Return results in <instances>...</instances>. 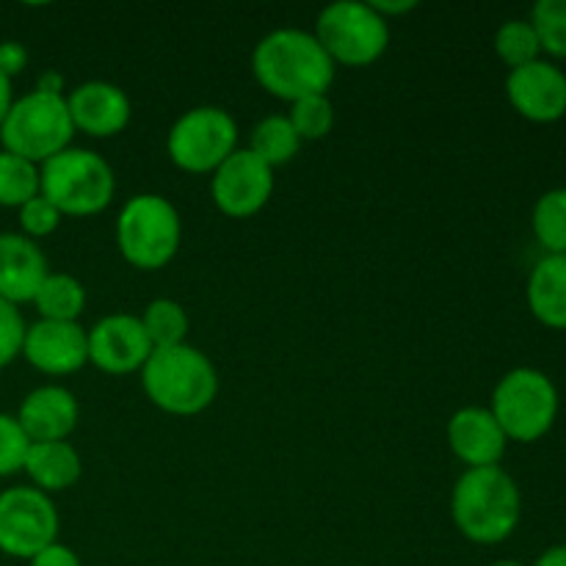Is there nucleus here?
<instances>
[{
	"label": "nucleus",
	"mask_w": 566,
	"mask_h": 566,
	"mask_svg": "<svg viewBox=\"0 0 566 566\" xmlns=\"http://www.w3.org/2000/svg\"><path fill=\"white\" fill-rule=\"evenodd\" d=\"M61 517L53 497L33 486H9L0 492V553L31 562L36 553L59 542Z\"/></svg>",
	"instance_id": "obj_10"
},
{
	"label": "nucleus",
	"mask_w": 566,
	"mask_h": 566,
	"mask_svg": "<svg viewBox=\"0 0 566 566\" xmlns=\"http://www.w3.org/2000/svg\"><path fill=\"white\" fill-rule=\"evenodd\" d=\"M66 108L75 133L88 138H114L127 130L133 116L125 88L111 81H86L66 94Z\"/></svg>",
	"instance_id": "obj_15"
},
{
	"label": "nucleus",
	"mask_w": 566,
	"mask_h": 566,
	"mask_svg": "<svg viewBox=\"0 0 566 566\" xmlns=\"http://www.w3.org/2000/svg\"><path fill=\"white\" fill-rule=\"evenodd\" d=\"M276 177L258 155L238 147L219 169L210 175V197L227 219H252L271 202Z\"/></svg>",
	"instance_id": "obj_11"
},
{
	"label": "nucleus",
	"mask_w": 566,
	"mask_h": 566,
	"mask_svg": "<svg viewBox=\"0 0 566 566\" xmlns=\"http://www.w3.org/2000/svg\"><path fill=\"white\" fill-rule=\"evenodd\" d=\"M25 318L20 307L0 298V370L9 368L22 354V340H25Z\"/></svg>",
	"instance_id": "obj_31"
},
{
	"label": "nucleus",
	"mask_w": 566,
	"mask_h": 566,
	"mask_svg": "<svg viewBox=\"0 0 566 566\" xmlns=\"http://www.w3.org/2000/svg\"><path fill=\"white\" fill-rule=\"evenodd\" d=\"M182 243L180 210L160 193H136L116 216V249L138 271H160Z\"/></svg>",
	"instance_id": "obj_5"
},
{
	"label": "nucleus",
	"mask_w": 566,
	"mask_h": 566,
	"mask_svg": "<svg viewBox=\"0 0 566 566\" xmlns=\"http://www.w3.org/2000/svg\"><path fill=\"white\" fill-rule=\"evenodd\" d=\"M528 20L539 36L542 53L566 59V0H539Z\"/></svg>",
	"instance_id": "obj_28"
},
{
	"label": "nucleus",
	"mask_w": 566,
	"mask_h": 566,
	"mask_svg": "<svg viewBox=\"0 0 566 566\" xmlns=\"http://www.w3.org/2000/svg\"><path fill=\"white\" fill-rule=\"evenodd\" d=\"M20 357L44 376H72L88 365V335L81 324L39 318L25 329Z\"/></svg>",
	"instance_id": "obj_14"
},
{
	"label": "nucleus",
	"mask_w": 566,
	"mask_h": 566,
	"mask_svg": "<svg viewBox=\"0 0 566 566\" xmlns=\"http://www.w3.org/2000/svg\"><path fill=\"white\" fill-rule=\"evenodd\" d=\"M14 86H11V81L6 75H0V125H3L6 114H9V108L14 105Z\"/></svg>",
	"instance_id": "obj_37"
},
{
	"label": "nucleus",
	"mask_w": 566,
	"mask_h": 566,
	"mask_svg": "<svg viewBox=\"0 0 566 566\" xmlns=\"http://www.w3.org/2000/svg\"><path fill=\"white\" fill-rule=\"evenodd\" d=\"M50 274L42 247L22 232H0V298L14 307L31 304Z\"/></svg>",
	"instance_id": "obj_18"
},
{
	"label": "nucleus",
	"mask_w": 566,
	"mask_h": 566,
	"mask_svg": "<svg viewBox=\"0 0 566 566\" xmlns=\"http://www.w3.org/2000/svg\"><path fill=\"white\" fill-rule=\"evenodd\" d=\"M72 138L75 127L66 108V94L61 97L36 88L17 97L0 125V149L20 155L36 166L72 147Z\"/></svg>",
	"instance_id": "obj_6"
},
{
	"label": "nucleus",
	"mask_w": 566,
	"mask_h": 566,
	"mask_svg": "<svg viewBox=\"0 0 566 566\" xmlns=\"http://www.w3.org/2000/svg\"><path fill=\"white\" fill-rule=\"evenodd\" d=\"M14 418L31 442H64L75 431L81 407L66 387L42 385L22 398Z\"/></svg>",
	"instance_id": "obj_17"
},
{
	"label": "nucleus",
	"mask_w": 566,
	"mask_h": 566,
	"mask_svg": "<svg viewBox=\"0 0 566 566\" xmlns=\"http://www.w3.org/2000/svg\"><path fill=\"white\" fill-rule=\"evenodd\" d=\"M495 55L509 66V72L542 59V44L531 20H506L492 39Z\"/></svg>",
	"instance_id": "obj_26"
},
{
	"label": "nucleus",
	"mask_w": 566,
	"mask_h": 566,
	"mask_svg": "<svg viewBox=\"0 0 566 566\" xmlns=\"http://www.w3.org/2000/svg\"><path fill=\"white\" fill-rule=\"evenodd\" d=\"M531 566H566V545H553Z\"/></svg>",
	"instance_id": "obj_36"
},
{
	"label": "nucleus",
	"mask_w": 566,
	"mask_h": 566,
	"mask_svg": "<svg viewBox=\"0 0 566 566\" xmlns=\"http://www.w3.org/2000/svg\"><path fill=\"white\" fill-rule=\"evenodd\" d=\"M33 197H39V166L0 149V208L20 210Z\"/></svg>",
	"instance_id": "obj_25"
},
{
	"label": "nucleus",
	"mask_w": 566,
	"mask_h": 566,
	"mask_svg": "<svg viewBox=\"0 0 566 566\" xmlns=\"http://www.w3.org/2000/svg\"><path fill=\"white\" fill-rule=\"evenodd\" d=\"M337 66L321 48L315 33L302 28H280L254 44L252 75L260 88L276 99L296 103L313 94H329Z\"/></svg>",
	"instance_id": "obj_1"
},
{
	"label": "nucleus",
	"mask_w": 566,
	"mask_h": 566,
	"mask_svg": "<svg viewBox=\"0 0 566 566\" xmlns=\"http://www.w3.org/2000/svg\"><path fill=\"white\" fill-rule=\"evenodd\" d=\"M490 412L509 442H539L556 426L558 387L545 370L514 368L492 390Z\"/></svg>",
	"instance_id": "obj_7"
},
{
	"label": "nucleus",
	"mask_w": 566,
	"mask_h": 566,
	"mask_svg": "<svg viewBox=\"0 0 566 566\" xmlns=\"http://www.w3.org/2000/svg\"><path fill=\"white\" fill-rule=\"evenodd\" d=\"M492 566H525L523 562H514V558H501V562H495Z\"/></svg>",
	"instance_id": "obj_38"
},
{
	"label": "nucleus",
	"mask_w": 566,
	"mask_h": 566,
	"mask_svg": "<svg viewBox=\"0 0 566 566\" xmlns=\"http://www.w3.org/2000/svg\"><path fill=\"white\" fill-rule=\"evenodd\" d=\"M528 310L547 329H566V254H545L525 285Z\"/></svg>",
	"instance_id": "obj_20"
},
{
	"label": "nucleus",
	"mask_w": 566,
	"mask_h": 566,
	"mask_svg": "<svg viewBox=\"0 0 566 566\" xmlns=\"http://www.w3.org/2000/svg\"><path fill=\"white\" fill-rule=\"evenodd\" d=\"M33 307H36L42 321H64V324H77V318L86 310V287L77 276L64 274V271H50L44 282L39 285L36 296H33Z\"/></svg>",
	"instance_id": "obj_21"
},
{
	"label": "nucleus",
	"mask_w": 566,
	"mask_h": 566,
	"mask_svg": "<svg viewBox=\"0 0 566 566\" xmlns=\"http://www.w3.org/2000/svg\"><path fill=\"white\" fill-rule=\"evenodd\" d=\"M138 376L149 403L175 418L202 415L219 398V370L213 359L191 343L155 348Z\"/></svg>",
	"instance_id": "obj_3"
},
{
	"label": "nucleus",
	"mask_w": 566,
	"mask_h": 566,
	"mask_svg": "<svg viewBox=\"0 0 566 566\" xmlns=\"http://www.w3.org/2000/svg\"><path fill=\"white\" fill-rule=\"evenodd\" d=\"M144 332H147L153 348H171L182 346L191 329V318H188L186 307L175 298H153L138 315Z\"/></svg>",
	"instance_id": "obj_23"
},
{
	"label": "nucleus",
	"mask_w": 566,
	"mask_h": 566,
	"mask_svg": "<svg viewBox=\"0 0 566 566\" xmlns=\"http://www.w3.org/2000/svg\"><path fill=\"white\" fill-rule=\"evenodd\" d=\"M39 193L53 202L64 219H86L103 213L114 202L116 175L94 149L66 147L39 166Z\"/></svg>",
	"instance_id": "obj_4"
},
{
	"label": "nucleus",
	"mask_w": 566,
	"mask_h": 566,
	"mask_svg": "<svg viewBox=\"0 0 566 566\" xmlns=\"http://www.w3.org/2000/svg\"><path fill=\"white\" fill-rule=\"evenodd\" d=\"M238 149V122L219 105H197L177 116L166 136V153L180 171L213 175Z\"/></svg>",
	"instance_id": "obj_9"
},
{
	"label": "nucleus",
	"mask_w": 566,
	"mask_h": 566,
	"mask_svg": "<svg viewBox=\"0 0 566 566\" xmlns=\"http://www.w3.org/2000/svg\"><path fill=\"white\" fill-rule=\"evenodd\" d=\"M28 448H31V440L22 431V426L17 423L14 415L0 412V479L22 473Z\"/></svg>",
	"instance_id": "obj_29"
},
{
	"label": "nucleus",
	"mask_w": 566,
	"mask_h": 566,
	"mask_svg": "<svg viewBox=\"0 0 566 566\" xmlns=\"http://www.w3.org/2000/svg\"><path fill=\"white\" fill-rule=\"evenodd\" d=\"M88 335V363L108 376L142 374L155 352L138 315L114 313L99 318Z\"/></svg>",
	"instance_id": "obj_12"
},
{
	"label": "nucleus",
	"mask_w": 566,
	"mask_h": 566,
	"mask_svg": "<svg viewBox=\"0 0 566 566\" xmlns=\"http://www.w3.org/2000/svg\"><path fill=\"white\" fill-rule=\"evenodd\" d=\"M506 97L523 119L551 125L566 114V72L553 61H534L506 77Z\"/></svg>",
	"instance_id": "obj_13"
},
{
	"label": "nucleus",
	"mask_w": 566,
	"mask_h": 566,
	"mask_svg": "<svg viewBox=\"0 0 566 566\" xmlns=\"http://www.w3.org/2000/svg\"><path fill=\"white\" fill-rule=\"evenodd\" d=\"M370 9L376 11V14L381 17V20H396V17H403L409 14V11L418 9V3L415 0H370Z\"/></svg>",
	"instance_id": "obj_34"
},
{
	"label": "nucleus",
	"mask_w": 566,
	"mask_h": 566,
	"mask_svg": "<svg viewBox=\"0 0 566 566\" xmlns=\"http://www.w3.org/2000/svg\"><path fill=\"white\" fill-rule=\"evenodd\" d=\"M17 219H20L22 235L39 243L42 238H50L55 230H59L64 216L59 213V208H55L53 202H48V199L39 193V197L28 199V202L17 210Z\"/></svg>",
	"instance_id": "obj_30"
},
{
	"label": "nucleus",
	"mask_w": 566,
	"mask_h": 566,
	"mask_svg": "<svg viewBox=\"0 0 566 566\" xmlns=\"http://www.w3.org/2000/svg\"><path fill=\"white\" fill-rule=\"evenodd\" d=\"M28 566H83V564H81V556H77L70 545H64V542H53V545L44 547L42 553H36V556L28 562Z\"/></svg>",
	"instance_id": "obj_33"
},
{
	"label": "nucleus",
	"mask_w": 566,
	"mask_h": 566,
	"mask_svg": "<svg viewBox=\"0 0 566 566\" xmlns=\"http://www.w3.org/2000/svg\"><path fill=\"white\" fill-rule=\"evenodd\" d=\"M451 517L473 545H501L523 520V495L503 468L464 470L451 492Z\"/></svg>",
	"instance_id": "obj_2"
},
{
	"label": "nucleus",
	"mask_w": 566,
	"mask_h": 566,
	"mask_svg": "<svg viewBox=\"0 0 566 566\" xmlns=\"http://www.w3.org/2000/svg\"><path fill=\"white\" fill-rule=\"evenodd\" d=\"M36 92H44V94H61L64 97V75L55 70H48L39 75L36 81Z\"/></svg>",
	"instance_id": "obj_35"
},
{
	"label": "nucleus",
	"mask_w": 566,
	"mask_h": 566,
	"mask_svg": "<svg viewBox=\"0 0 566 566\" xmlns=\"http://www.w3.org/2000/svg\"><path fill=\"white\" fill-rule=\"evenodd\" d=\"M448 448L468 470L501 468L509 440L490 407H462L448 420Z\"/></svg>",
	"instance_id": "obj_16"
},
{
	"label": "nucleus",
	"mask_w": 566,
	"mask_h": 566,
	"mask_svg": "<svg viewBox=\"0 0 566 566\" xmlns=\"http://www.w3.org/2000/svg\"><path fill=\"white\" fill-rule=\"evenodd\" d=\"M291 119L293 130L298 133V138L304 142H321L332 133L335 127V105H332L329 94H313V97H304L291 103Z\"/></svg>",
	"instance_id": "obj_27"
},
{
	"label": "nucleus",
	"mask_w": 566,
	"mask_h": 566,
	"mask_svg": "<svg viewBox=\"0 0 566 566\" xmlns=\"http://www.w3.org/2000/svg\"><path fill=\"white\" fill-rule=\"evenodd\" d=\"M247 149L252 155H258L265 166L276 169V166H285L296 158L298 149H302V138L293 130L287 116L271 114L252 127Z\"/></svg>",
	"instance_id": "obj_22"
},
{
	"label": "nucleus",
	"mask_w": 566,
	"mask_h": 566,
	"mask_svg": "<svg viewBox=\"0 0 566 566\" xmlns=\"http://www.w3.org/2000/svg\"><path fill=\"white\" fill-rule=\"evenodd\" d=\"M531 227L547 254H566V188H551L536 199Z\"/></svg>",
	"instance_id": "obj_24"
},
{
	"label": "nucleus",
	"mask_w": 566,
	"mask_h": 566,
	"mask_svg": "<svg viewBox=\"0 0 566 566\" xmlns=\"http://www.w3.org/2000/svg\"><path fill=\"white\" fill-rule=\"evenodd\" d=\"M22 473L28 475L33 490L53 495L66 492L81 481L83 459L70 442H31Z\"/></svg>",
	"instance_id": "obj_19"
},
{
	"label": "nucleus",
	"mask_w": 566,
	"mask_h": 566,
	"mask_svg": "<svg viewBox=\"0 0 566 566\" xmlns=\"http://www.w3.org/2000/svg\"><path fill=\"white\" fill-rule=\"evenodd\" d=\"M313 33L332 64L352 70L376 64L390 48V22L381 20L370 3L357 0H337L321 9Z\"/></svg>",
	"instance_id": "obj_8"
},
{
	"label": "nucleus",
	"mask_w": 566,
	"mask_h": 566,
	"mask_svg": "<svg viewBox=\"0 0 566 566\" xmlns=\"http://www.w3.org/2000/svg\"><path fill=\"white\" fill-rule=\"evenodd\" d=\"M28 61H31V55H28L25 44L14 42V39H6V42H0V75H6L9 81H14L17 75H22V72H25Z\"/></svg>",
	"instance_id": "obj_32"
}]
</instances>
